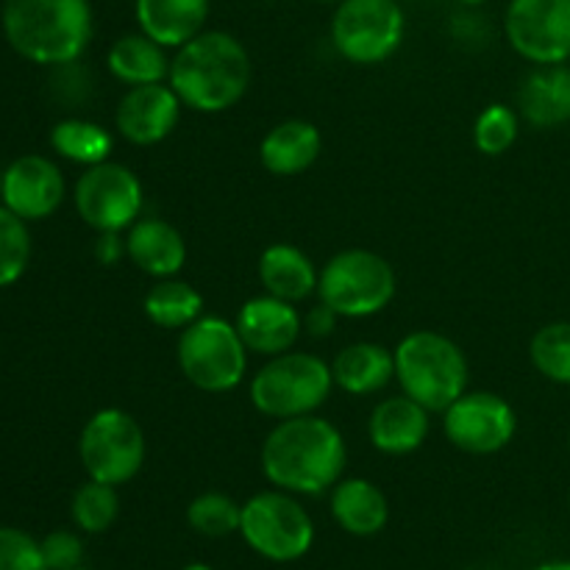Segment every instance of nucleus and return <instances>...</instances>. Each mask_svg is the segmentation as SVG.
Wrapping results in <instances>:
<instances>
[{"instance_id":"obj_19","label":"nucleus","mask_w":570,"mask_h":570,"mask_svg":"<svg viewBox=\"0 0 570 570\" xmlns=\"http://www.w3.org/2000/svg\"><path fill=\"white\" fill-rule=\"evenodd\" d=\"M212 0H134L139 31L161 48L178 50L204 31Z\"/></svg>"},{"instance_id":"obj_25","label":"nucleus","mask_w":570,"mask_h":570,"mask_svg":"<svg viewBox=\"0 0 570 570\" xmlns=\"http://www.w3.org/2000/svg\"><path fill=\"white\" fill-rule=\"evenodd\" d=\"M159 42L148 33H122L106 53V67L117 81L128 87H142V83H161L170 78V61Z\"/></svg>"},{"instance_id":"obj_40","label":"nucleus","mask_w":570,"mask_h":570,"mask_svg":"<svg viewBox=\"0 0 570 570\" xmlns=\"http://www.w3.org/2000/svg\"><path fill=\"white\" fill-rule=\"evenodd\" d=\"M317 3H334V6H337V3H343V0H317Z\"/></svg>"},{"instance_id":"obj_16","label":"nucleus","mask_w":570,"mask_h":570,"mask_svg":"<svg viewBox=\"0 0 570 570\" xmlns=\"http://www.w3.org/2000/svg\"><path fill=\"white\" fill-rule=\"evenodd\" d=\"M234 326L250 354L278 356L284 351H293V345L298 343L304 332V315L289 301L262 293L245 301Z\"/></svg>"},{"instance_id":"obj_37","label":"nucleus","mask_w":570,"mask_h":570,"mask_svg":"<svg viewBox=\"0 0 570 570\" xmlns=\"http://www.w3.org/2000/svg\"><path fill=\"white\" fill-rule=\"evenodd\" d=\"M534 570H570V560H557V562H543L540 568Z\"/></svg>"},{"instance_id":"obj_9","label":"nucleus","mask_w":570,"mask_h":570,"mask_svg":"<svg viewBox=\"0 0 570 570\" xmlns=\"http://www.w3.org/2000/svg\"><path fill=\"white\" fill-rule=\"evenodd\" d=\"M406 17L399 0H343L332 14V45L351 65H382L401 48Z\"/></svg>"},{"instance_id":"obj_18","label":"nucleus","mask_w":570,"mask_h":570,"mask_svg":"<svg viewBox=\"0 0 570 570\" xmlns=\"http://www.w3.org/2000/svg\"><path fill=\"white\" fill-rule=\"evenodd\" d=\"M128 259L150 278L178 276L187 262V243L173 223L161 217H139L126 232Z\"/></svg>"},{"instance_id":"obj_29","label":"nucleus","mask_w":570,"mask_h":570,"mask_svg":"<svg viewBox=\"0 0 570 570\" xmlns=\"http://www.w3.org/2000/svg\"><path fill=\"white\" fill-rule=\"evenodd\" d=\"M529 356L540 376L554 384H570V321L538 328L529 343Z\"/></svg>"},{"instance_id":"obj_15","label":"nucleus","mask_w":570,"mask_h":570,"mask_svg":"<svg viewBox=\"0 0 570 570\" xmlns=\"http://www.w3.org/2000/svg\"><path fill=\"white\" fill-rule=\"evenodd\" d=\"M181 117V100L170 83L128 87L115 111V126L131 145H156L170 137Z\"/></svg>"},{"instance_id":"obj_30","label":"nucleus","mask_w":570,"mask_h":570,"mask_svg":"<svg viewBox=\"0 0 570 570\" xmlns=\"http://www.w3.org/2000/svg\"><path fill=\"white\" fill-rule=\"evenodd\" d=\"M239 521H243V507L232 495L215 493V490L200 493L187 507L189 529L204 538H228V534L239 532Z\"/></svg>"},{"instance_id":"obj_10","label":"nucleus","mask_w":570,"mask_h":570,"mask_svg":"<svg viewBox=\"0 0 570 570\" xmlns=\"http://www.w3.org/2000/svg\"><path fill=\"white\" fill-rule=\"evenodd\" d=\"M145 432L137 417L117 406L98 410L78 438V456L89 479L104 484L131 482L145 465Z\"/></svg>"},{"instance_id":"obj_6","label":"nucleus","mask_w":570,"mask_h":570,"mask_svg":"<svg viewBox=\"0 0 570 570\" xmlns=\"http://www.w3.org/2000/svg\"><path fill=\"white\" fill-rule=\"evenodd\" d=\"M248 354L237 326L212 315H200L181 328L176 351L184 379L200 393L212 395L232 393L243 384Z\"/></svg>"},{"instance_id":"obj_43","label":"nucleus","mask_w":570,"mask_h":570,"mask_svg":"<svg viewBox=\"0 0 570 570\" xmlns=\"http://www.w3.org/2000/svg\"><path fill=\"white\" fill-rule=\"evenodd\" d=\"M568 510H570V495H568Z\"/></svg>"},{"instance_id":"obj_13","label":"nucleus","mask_w":570,"mask_h":570,"mask_svg":"<svg viewBox=\"0 0 570 570\" xmlns=\"http://www.w3.org/2000/svg\"><path fill=\"white\" fill-rule=\"evenodd\" d=\"M504 33L512 50L532 65H566L570 59V0H510Z\"/></svg>"},{"instance_id":"obj_21","label":"nucleus","mask_w":570,"mask_h":570,"mask_svg":"<svg viewBox=\"0 0 570 570\" xmlns=\"http://www.w3.org/2000/svg\"><path fill=\"white\" fill-rule=\"evenodd\" d=\"M323 150V137L315 122L284 120L265 134L259 145V159L273 176H301L317 161Z\"/></svg>"},{"instance_id":"obj_44","label":"nucleus","mask_w":570,"mask_h":570,"mask_svg":"<svg viewBox=\"0 0 570 570\" xmlns=\"http://www.w3.org/2000/svg\"><path fill=\"white\" fill-rule=\"evenodd\" d=\"M76 570H83V568H76Z\"/></svg>"},{"instance_id":"obj_32","label":"nucleus","mask_w":570,"mask_h":570,"mask_svg":"<svg viewBox=\"0 0 570 570\" xmlns=\"http://www.w3.org/2000/svg\"><path fill=\"white\" fill-rule=\"evenodd\" d=\"M521 117L507 104H493L473 122V142L484 156H501L515 145Z\"/></svg>"},{"instance_id":"obj_27","label":"nucleus","mask_w":570,"mask_h":570,"mask_svg":"<svg viewBox=\"0 0 570 570\" xmlns=\"http://www.w3.org/2000/svg\"><path fill=\"white\" fill-rule=\"evenodd\" d=\"M50 145L65 159L92 167L109 159L111 148H115V137L100 122L70 117V120L56 122L53 131H50Z\"/></svg>"},{"instance_id":"obj_14","label":"nucleus","mask_w":570,"mask_h":570,"mask_svg":"<svg viewBox=\"0 0 570 570\" xmlns=\"http://www.w3.org/2000/svg\"><path fill=\"white\" fill-rule=\"evenodd\" d=\"M65 176L59 167L45 156H20L3 170V198L6 209L14 212L26 223L45 220L53 215L65 200Z\"/></svg>"},{"instance_id":"obj_22","label":"nucleus","mask_w":570,"mask_h":570,"mask_svg":"<svg viewBox=\"0 0 570 570\" xmlns=\"http://www.w3.org/2000/svg\"><path fill=\"white\" fill-rule=\"evenodd\" d=\"M317 278H321V271H315L309 256L295 245L273 243L262 250L259 282L267 295L301 304L317 293Z\"/></svg>"},{"instance_id":"obj_4","label":"nucleus","mask_w":570,"mask_h":570,"mask_svg":"<svg viewBox=\"0 0 570 570\" xmlns=\"http://www.w3.org/2000/svg\"><path fill=\"white\" fill-rule=\"evenodd\" d=\"M395 382L429 412H445L468 390V360L460 345L440 332H410L393 348Z\"/></svg>"},{"instance_id":"obj_41","label":"nucleus","mask_w":570,"mask_h":570,"mask_svg":"<svg viewBox=\"0 0 570 570\" xmlns=\"http://www.w3.org/2000/svg\"><path fill=\"white\" fill-rule=\"evenodd\" d=\"M0 189H3V167H0Z\"/></svg>"},{"instance_id":"obj_33","label":"nucleus","mask_w":570,"mask_h":570,"mask_svg":"<svg viewBox=\"0 0 570 570\" xmlns=\"http://www.w3.org/2000/svg\"><path fill=\"white\" fill-rule=\"evenodd\" d=\"M0 570H48V566L31 534L0 527Z\"/></svg>"},{"instance_id":"obj_3","label":"nucleus","mask_w":570,"mask_h":570,"mask_svg":"<svg viewBox=\"0 0 570 570\" xmlns=\"http://www.w3.org/2000/svg\"><path fill=\"white\" fill-rule=\"evenodd\" d=\"M0 22L11 48L45 67L72 65L92 39L89 0H3Z\"/></svg>"},{"instance_id":"obj_20","label":"nucleus","mask_w":570,"mask_h":570,"mask_svg":"<svg viewBox=\"0 0 570 570\" xmlns=\"http://www.w3.org/2000/svg\"><path fill=\"white\" fill-rule=\"evenodd\" d=\"M518 111L534 128H557L570 120V67L534 65L518 89Z\"/></svg>"},{"instance_id":"obj_26","label":"nucleus","mask_w":570,"mask_h":570,"mask_svg":"<svg viewBox=\"0 0 570 570\" xmlns=\"http://www.w3.org/2000/svg\"><path fill=\"white\" fill-rule=\"evenodd\" d=\"M142 312L159 328H187L204 315V295L184 278H156L154 287L145 293Z\"/></svg>"},{"instance_id":"obj_23","label":"nucleus","mask_w":570,"mask_h":570,"mask_svg":"<svg viewBox=\"0 0 570 570\" xmlns=\"http://www.w3.org/2000/svg\"><path fill=\"white\" fill-rule=\"evenodd\" d=\"M332 376L343 393L373 395L395 379V356L379 343H351L334 356Z\"/></svg>"},{"instance_id":"obj_35","label":"nucleus","mask_w":570,"mask_h":570,"mask_svg":"<svg viewBox=\"0 0 570 570\" xmlns=\"http://www.w3.org/2000/svg\"><path fill=\"white\" fill-rule=\"evenodd\" d=\"M337 321H340L337 312H334L332 306L323 304V301H317V304L304 315V328L312 334V337L323 340V337H328V334H334Z\"/></svg>"},{"instance_id":"obj_36","label":"nucleus","mask_w":570,"mask_h":570,"mask_svg":"<svg viewBox=\"0 0 570 570\" xmlns=\"http://www.w3.org/2000/svg\"><path fill=\"white\" fill-rule=\"evenodd\" d=\"M95 256H98L100 265H117L122 256H128L126 237H122V232L98 234V243H95Z\"/></svg>"},{"instance_id":"obj_34","label":"nucleus","mask_w":570,"mask_h":570,"mask_svg":"<svg viewBox=\"0 0 570 570\" xmlns=\"http://www.w3.org/2000/svg\"><path fill=\"white\" fill-rule=\"evenodd\" d=\"M39 549H42L45 566H48V570H76V568H81L83 543H81V538H78V534L59 529V532H50L48 538L39 543Z\"/></svg>"},{"instance_id":"obj_17","label":"nucleus","mask_w":570,"mask_h":570,"mask_svg":"<svg viewBox=\"0 0 570 570\" xmlns=\"http://www.w3.org/2000/svg\"><path fill=\"white\" fill-rule=\"evenodd\" d=\"M429 410L410 395H390L379 401L367 421V438L373 449L387 456H406L421 449L429 438Z\"/></svg>"},{"instance_id":"obj_5","label":"nucleus","mask_w":570,"mask_h":570,"mask_svg":"<svg viewBox=\"0 0 570 570\" xmlns=\"http://www.w3.org/2000/svg\"><path fill=\"white\" fill-rule=\"evenodd\" d=\"M334 387L332 365L306 351L267 356L248 384L250 404L273 421L315 415Z\"/></svg>"},{"instance_id":"obj_24","label":"nucleus","mask_w":570,"mask_h":570,"mask_svg":"<svg viewBox=\"0 0 570 570\" xmlns=\"http://www.w3.org/2000/svg\"><path fill=\"white\" fill-rule=\"evenodd\" d=\"M332 515L354 538H373L387 527L390 504L371 479H343L332 490Z\"/></svg>"},{"instance_id":"obj_28","label":"nucleus","mask_w":570,"mask_h":570,"mask_svg":"<svg viewBox=\"0 0 570 570\" xmlns=\"http://www.w3.org/2000/svg\"><path fill=\"white\" fill-rule=\"evenodd\" d=\"M72 521L81 532L87 534H100L106 529H111V523L120 515V499H117L115 484L95 482L87 479L81 488L72 495Z\"/></svg>"},{"instance_id":"obj_38","label":"nucleus","mask_w":570,"mask_h":570,"mask_svg":"<svg viewBox=\"0 0 570 570\" xmlns=\"http://www.w3.org/2000/svg\"><path fill=\"white\" fill-rule=\"evenodd\" d=\"M181 570H215V568L204 566V562H189V566H184Z\"/></svg>"},{"instance_id":"obj_42","label":"nucleus","mask_w":570,"mask_h":570,"mask_svg":"<svg viewBox=\"0 0 570 570\" xmlns=\"http://www.w3.org/2000/svg\"><path fill=\"white\" fill-rule=\"evenodd\" d=\"M568 449H570V432H568Z\"/></svg>"},{"instance_id":"obj_7","label":"nucleus","mask_w":570,"mask_h":570,"mask_svg":"<svg viewBox=\"0 0 570 570\" xmlns=\"http://www.w3.org/2000/svg\"><path fill=\"white\" fill-rule=\"evenodd\" d=\"M399 278L393 265L376 250L348 248L334 254L317 278V298L340 317H371L387 309L395 298Z\"/></svg>"},{"instance_id":"obj_2","label":"nucleus","mask_w":570,"mask_h":570,"mask_svg":"<svg viewBox=\"0 0 570 570\" xmlns=\"http://www.w3.org/2000/svg\"><path fill=\"white\" fill-rule=\"evenodd\" d=\"M167 83L187 109L220 115L248 92L250 56L234 33L200 31L176 50Z\"/></svg>"},{"instance_id":"obj_11","label":"nucleus","mask_w":570,"mask_h":570,"mask_svg":"<svg viewBox=\"0 0 570 570\" xmlns=\"http://www.w3.org/2000/svg\"><path fill=\"white\" fill-rule=\"evenodd\" d=\"M76 209L81 220L98 234L128 232L142 215V181L120 161H100L87 167L76 181Z\"/></svg>"},{"instance_id":"obj_8","label":"nucleus","mask_w":570,"mask_h":570,"mask_svg":"<svg viewBox=\"0 0 570 570\" xmlns=\"http://www.w3.org/2000/svg\"><path fill=\"white\" fill-rule=\"evenodd\" d=\"M239 534L265 560L295 562L309 554L315 543V523L293 493L265 490L243 504Z\"/></svg>"},{"instance_id":"obj_1","label":"nucleus","mask_w":570,"mask_h":570,"mask_svg":"<svg viewBox=\"0 0 570 570\" xmlns=\"http://www.w3.org/2000/svg\"><path fill=\"white\" fill-rule=\"evenodd\" d=\"M348 445L332 421L317 415L276 421L262 443V473L276 490L321 495L340 482Z\"/></svg>"},{"instance_id":"obj_39","label":"nucleus","mask_w":570,"mask_h":570,"mask_svg":"<svg viewBox=\"0 0 570 570\" xmlns=\"http://www.w3.org/2000/svg\"><path fill=\"white\" fill-rule=\"evenodd\" d=\"M456 3H462V6H484V3H488V0H456Z\"/></svg>"},{"instance_id":"obj_12","label":"nucleus","mask_w":570,"mask_h":570,"mask_svg":"<svg viewBox=\"0 0 570 570\" xmlns=\"http://www.w3.org/2000/svg\"><path fill=\"white\" fill-rule=\"evenodd\" d=\"M443 432L454 449L473 456L499 454L512 443L518 432L515 410L495 393H462L443 412Z\"/></svg>"},{"instance_id":"obj_31","label":"nucleus","mask_w":570,"mask_h":570,"mask_svg":"<svg viewBox=\"0 0 570 570\" xmlns=\"http://www.w3.org/2000/svg\"><path fill=\"white\" fill-rule=\"evenodd\" d=\"M31 262V234L22 217L0 206V287L20 282Z\"/></svg>"}]
</instances>
